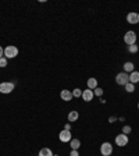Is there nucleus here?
Masks as SVG:
<instances>
[{"mask_svg": "<svg viewBox=\"0 0 139 156\" xmlns=\"http://www.w3.org/2000/svg\"><path fill=\"white\" fill-rule=\"evenodd\" d=\"M38 156H53V152L49 148H43V149L39 151V155Z\"/></svg>", "mask_w": 139, "mask_h": 156, "instance_id": "14", "label": "nucleus"}, {"mask_svg": "<svg viewBox=\"0 0 139 156\" xmlns=\"http://www.w3.org/2000/svg\"><path fill=\"white\" fill-rule=\"evenodd\" d=\"M127 144H128V135L120 134V135L115 137V145H118V147H125Z\"/></svg>", "mask_w": 139, "mask_h": 156, "instance_id": "5", "label": "nucleus"}, {"mask_svg": "<svg viewBox=\"0 0 139 156\" xmlns=\"http://www.w3.org/2000/svg\"><path fill=\"white\" fill-rule=\"evenodd\" d=\"M111 152H113V145H111L110 142L102 144V147H100V153H102L103 156H110Z\"/></svg>", "mask_w": 139, "mask_h": 156, "instance_id": "4", "label": "nucleus"}, {"mask_svg": "<svg viewBox=\"0 0 139 156\" xmlns=\"http://www.w3.org/2000/svg\"><path fill=\"white\" fill-rule=\"evenodd\" d=\"M93 91L92 89H85V91H82V99L85 102H91L93 99Z\"/></svg>", "mask_w": 139, "mask_h": 156, "instance_id": "8", "label": "nucleus"}, {"mask_svg": "<svg viewBox=\"0 0 139 156\" xmlns=\"http://www.w3.org/2000/svg\"><path fill=\"white\" fill-rule=\"evenodd\" d=\"M17 55H18V49L15 46H7L4 49V57L6 59H14Z\"/></svg>", "mask_w": 139, "mask_h": 156, "instance_id": "2", "label": "nucleus"}, {"mask_svg": "<svg viewBox=\"0 0 139 156\" xmlns=\"http://www.w3.org/2000/svg\"><path fill=\"white\" fill-rule=\"evenodd\" d=\"M70 156H79V153H78V151H73V152L70 153Z\"/></svg>", "mask_w": 139, "mask_h": 156, "instance_id": "23", "label": "nucleus"}, {"mask_svg": "<svg viewBox=\"0 0 139 156\" xmlns=\"http://www.w3.org/2000/svg\"><path fill=\"white\" fill-rule=\"evenodd\" d=\"M75 120H78V111H70L68 113V121H75Z\"/></svg>", "mask_w": 139, "mask_h": 156, "instance_id": "16", "label": "nucleus"}, {"mask_svg": "<svg viewBox=\"0 0 139 156\" xmlns=\"http://www.w3.org/2000/svg\"><path fill=\"white\" fill-rule=\"evenodd\" d=\"M14 89V84L13 82H1L0 84V92L1 93H10Z\"/></svg>", "mask_w": 139, "mask_h": 156, "instance_id": "6", "label": "nucleus"}, {"mask_svg": "<svg viewBox=\"0 0 139 156\" xmlns=\"http://www.w3.org/2000/svg\"><path fill=\"white\" fill-rule=\"evenodd\" d=\"M60 96H61V99L65 102H68V101H71L74 96H73V92H70L68 89H63L61 91V93H60Z\"/></svg>", "mask_w": 139, "mask_h": 156, "instance_id": "10", "label": "nucleus"}, {"mask_svg": "<svg viewBox=\"0 0 139 156\" xmlns=\"http://www.w3.org/2000/svg\"><path fill=\"white\" fill-rule=\"evenodd\" d=\"M134 89H135V86H134V84L128 82L127 85H125V91L127 92H134Z\"/></svg>", "mask_w": 139, "mask_h": 156, "instance_id": "19", "label": "nucleus"}, {"mask_svg": "<svg viewBox=\"0 0 139 156\" xmlns=\"http://www.w3.org/2000/svg\"><path fill=\"white\" fill-rule=\"evenodd\" d=\"M138 109H139V103H138Z\"/></svg>", "mask_w": 139, "mask_h": 156, "instance_id": "26", "label": "nucleus"}, {"mask_svg": "<svg viewBox=\"0 0 139 156\" xmlns=\"http://www.w3.org/2000/svg\"><path fill=\"white\" fill-rule=\"evenodd\" d=\"M58 138L61 142H70L71 141V132L67 131V130H63L60 134H58Z\"/></svg>", "mask_w": 139, "mask_h": 156, "instance_id": "7", "label": "nucleus"}, {"mask_svg": "<svg viewBox=\"0 0 139 156\" xmlns=\"http://www.w3.org/2000/svg\"><path fill=\"white\" fill-rule=\"evenodd\" d=\"M115 82L118 84V85H127V84L130 82V75L127 73H120L117 74V77H115Z\"/></svg>", "mask_w": 139, "mask_h": 156, "instance_id": "3", "label": "nucleus"}, {"mask_svg": "<svg viewBox=\"0 0 139 156\" xmlns=\"http://www.w3.org/2000/svg\"><path fill=\"white\" fill-rule=\"evenodd\" d=\"M7 66V59L6 57H0V67H6Z\"/></svg>", "mask_w": 139, "mask_h": 156, "instance_id": "22", "label": "nucleus"}, {"mask_svg": "<svg viewBox=\"0 0 139 156\" xmlns=\"http://www.w3.org/2000/svg\"><path fill=\"white\" fill-rule=\"evenodd\" d=\"M53 156H58V155H53Z\"/></svg>", "mask_w": 139, "mask_h": 156, "instance_id": "27", "label": "nucleus"}, {"mask_svg": "<svg viewBox=\"0 0 139 156\" xmlns=\"http://www.w3.org/2000/svg\"><path fill=\"white\" fill-rule=\"evenodd\" d=\"M138 45H131V46H128V52L130 53H136L138 52Z\"/></svg>", "mask_w": 139, "mask_h": 156, "instance_id": "18", "label": "nucleus"}, {"mask_svg": "<svg viewBox=\"0 0 139 156\" xmlns=\"http://www.w3.org/2000/svg\"><path fill=\"white\" fill-rule=\"evenodd\" d=\"M93 95H96V96H102V95H103V89H102V88H95Z\"/></svg>", "mask_w": 139, "mask_h": 156, "instance_id": "20", "label": "nucleus"}, {"mask_svg": "<svg viewBox=\"0 0 139 156\" xmlns=\"http://www.w3.org/2000/svg\"><path fill=\"white\" fill-rule=\"evenodd\" d=\"M64 130H67V131H71V126H70V124H65Z\"/></svg>", "mask_w": 139, "mask_h": 156, "instance_id": "24", "label": "nucleus"}, {"mask_svg": "<svg viewBox=\"0 0 139 156\" xmlns=\"http://www.w3.org/2000/svg\"><path fill=\"white\" fill-rule=\"evenodd\" d=\"M127 21L130 24H136V22H139V14L138 13H130L127 16Z\"/></svg>", "mask_w": 139, "mask_h": 156, "instance_id": "9", "label": "nucleus"}, {"mask_svg": "<svg viewBox=\"0 0 139 156\" xmlns=\"http://www.w3.org/2000/svg\"><path fill=\"white\" fill-rule=\"evenodd\" d=\"M134 71V64L131 61H127L124 64V73H132Z\"/></svg>", "mask_w": 139, "mask_h": 156, "instance_id": "15", "label": "nucleus"}, {"mask_svg": "<svg viewBox=\"0 0 139 156\" xmlns=\"http://www.w3.org/2000/svg\"><path fill=\"white\" fill-rule=\"evenodd\" d=\"M131 132V127L130 126H124V127H122V134H125V135H127V134H130Z\"/></svg>", "mask_w": 139, "mask_h": 156, "instance_id": "21", "label": "nucleus"}, {"mask_svg": "<svg viewBox=\"0 0 139 156\" xmlns=\"http://www.w3.org/2000/svg\"><path fill=\"white\" fill-rule=\"evenodd\" d=\"M70 147L73 148V151H78V148L81 147V141L79 139H71L70 141Z\"/></svg>", "mask_w": 139, "mask_h": 156, "instance_id": "12", "label": "nucleus"}, {"mask_svg": "<svg viewBox=\"0 0 139 156\" xmlns=\"http://www.w3.org/2000/svg\"><path fill=\"white\" fill-rule=\"evenodd\" d=\"M3 55H4V50H3V47L0 46V57H3Z\"/></svg>", "mask_w": 139, "mask_h": 156, "instance_id": "25", "label": "nucleus"}, {"mask_svg": "<svg viewBox=\"0 0 139 156\" xmlns=\"http://www.w3.org/2000/svg\"><path fill=\"white\" fill-rule=\"evenodd\" d=\"M130 82L131 84H136L139 82V73L138 71H132L130 75Z\"/></svg>", "mask_w": 139, "mask_h": 156, "instance_id": "11", "label": "nucleus"}, {"mask_svg": "<svg viewBox=\"0 0 139 156\" xmlns=\"http://www.w3.org/2000/svg\"><path fill=\"white\" fill-rule=\"evenodd\" d=\"M88 88H89V89L97 88V80H96V78H89V80H88Z\"/></svg>", "mask_w": 139, "mask_h": 156, "instance_id": "13", "label": "nucleus"}, {"mask_svg": "<svg viewBox=\"0 0 139 156\" xmlns=\"http://www.w3.org/2000/svg\"><path fill=\"white\" fill-rule=\"evenodd\" d=\"M73 96H74V98H81V96H82V91H81L79 88H75L74 91H73Z\"/></svg>", "mask_w": 139, "mask_h": 156, "instance_id": "17", "label": "nucleus"}, {"mask_svg": "<svg viewBox=\"0 0 139 156\" xmlns=\"http://www.w3.org/2000/svg\"><path fill=\"white\" fill-rule=\"evenodd\" d=\"M124 42H125L128 46L135 45V43H136V32H134V31H128V32L124 35Z\"/></svg>", "mask_w": 139, "mask_h": 156, "instance_id": "1", "label": "nucleus"}]
</instances>
